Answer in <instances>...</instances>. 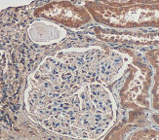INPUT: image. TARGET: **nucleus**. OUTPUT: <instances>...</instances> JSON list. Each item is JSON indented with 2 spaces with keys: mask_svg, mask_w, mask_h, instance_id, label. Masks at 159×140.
<instances>
[{
  "mask_svg": "<svg viewBox=\"0 0 159 140\" xmlns=\"http://www.w3.org/2000/svg\"><path fill=\"white\" fill-rule=\"evenodd\" d=\"M84 6L95 23L108 28L124 30L144 27L159 28V3L113 7L87 0Z\"/></svg>",
  "mask_w": 159,
  "mask_h": 140,
  "instance_id": "1",
  "label": "nucleus"
},
{
  "mask_svg": "<svg viewBox=\"0 0 159 140\" xmlns=\"http://www.w3.org/2000/svg\"><path fill=\"white\" fill-rule=\"evenodd\" d=\"M152 70L140 59L132 61L128 76L120 90V102L124 108L144 110L149 107L148 96Z\"/></svg>",
  "mask_w": 159,
  "mask_h": 140,
  "instance_id": "2",
  "label": "nucleus"
},
{
  "mask_svg": "<svg viewBox=\"0 0 159 140\" xmlns=\"http://www.w3.org/2000/svg\"><path fill=\"white\" fill-rule=\"evenodd\" d=\"M33 15L70 28H79L93 20L85 6H77L67 0L53 1L40 6L34 10Z\"/></svg>",
  "mask_w": 159,
  "mask_h": 140,
  "instance_id": "3",
  "label": "nucleus"
},
{
  "mask_svg": "<svg viewBox=\"0 0 159 140\" xmlns=\"http://www.w3.org/2000/svg\"><path fill=\"white\" fill-rule=\"evenodd\" d=\"M97 38L108 43L137 44V45H159V32H135L117 31L113 28L96 27L94 29Z\"/></svg>",
  "mask_w": 159,
  "mask_h": 140,
  "instance_id": "4",
  "label": "nucleus"
},
{
  "mask_svg": "<svg viewBox=\"0 0 159 140\" xmlns=\"http://www.w3.org/2000/svg\"><path fill=\"white\" fill-rule=\"evenodd\" d=\"M148 64L153 69V85L151 87V108L153 110L152 119L159 125V48L148 50L144 55Z\"/></svg>",
  "mask_w": 159,
  "mask_h": 140,
  "instance_id": "5",
  "label": "nucleus"
},
{
  "mask_svg": "<svg viewBox=\"0 0 159 140\" xmlns=\"http://www.w3.org/2000/svg\"><path fill=\"white\" fill-rule=\"evenodd\" d=\"M93 1L101 2L113 7L130 6L136 4H154L159 3V0H93Z\"/></svg>",
  "mask_w": 159,
  "mask_h": 140,
  "instance_id": "6",
  "label": "nucleus"
},
{
  "mask_svg": "<svg viewBox=\"0 0 159 140\" xmlns=\"http://www.w3.org/2000/svg\"><path fill=\"white\" fill-rule=\"evenodd\" d=\"M130 139H159V130L155 129H141L132 134Z\"/></svg>",
  "mask_w": 159,
  "mask_h": 140,
  "instance_id": "7",
  "label": "nucleus"
}]
</instances>
